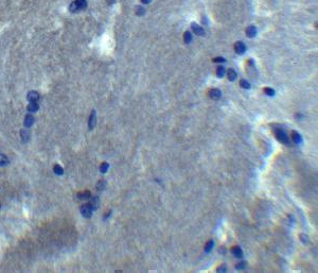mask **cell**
I'll use <instances>...</instances> for the list:
<instances>
[{
  "label": "cell",
  "instance_id": "6da1fadb",
  "mask_svg": "<svg viewBox=\"0 0 318 273\" xmlns=\"http://www.w3.org/2000/svg\"><path fill=\"white\" fill-rule=\"evenodd\" d=\"M87 6V1L86 0H74L73 2L71 3L69 6L71 13H77L82 11V10L86 9Z\"/></svg>",
  "mask_w": 318,
  "mask_h": 273
},
{
  "label": "cell",
  "instance_id": "7a4b0ae2",
  "mask_svg": "<svg viewBox=\"0 0 318 273\" xmlns=\"http://www.w3.org/2000/svg\"><path fill=\"white\" fill-rule=\"evenodd\" d=\"M274 132H275V135H276V137H277V139H278L280 143H284V145H287V146L290 145V138H288L287 134L285 133L282 129H275Z\"/></svg>",
  "mask_w": 318,
  "mask_h": 273
},
{
  "label": "cell",
  "instance_id": "3957f363",
  "mask_svg": "<svg viewBox=\"0 0 318 273\" xmlns=\"http://www.w3.org/2000/svg\"><path fill=\"white\" fill-rule=\"evenodd\" d=\"M80 211H81V214H82V216L85 218H90L91 217V215H92V207L90 206L89 203H87V204H83L82 206L80 207Z\"/></svg>",
  "mask_w": 318,
  "mask_h": 273
},
{
  "label": "cell",
  "instance_id": "277c9868",
  "mask_svg": "<svg viewBox=\"0 0 318 273\" xmlns=\"http://www.w3.org/2000/svg\"><path fill=\"white\" fill-rule=\"evenodd\" d=\"M97 124V113L96 111L93 109L91 114L89 116V120H88V127H89V130H92L93 127H96Z\"/></svg>",
  "mask_w": 318,
  "mask_h": 273
},
{
  "label": "cell",
  "instance_id": "5b68a950",
  "mask_svg": "<svg viewBox=\"0 0 318 273\" xmlns=\"http://www.w3.org/2000/svg\"><path fill=\"white\" fill-rule=\"evenodd\" d=\"M235 52L238 53V54H243V53L245 52V50H246V46H245V44L243 43V42H237V43H235Z\"/></svg>",
  "mask_w": 318,
  "mask_h": 273
},
{
  "label": "cell",
  "instance_id": "8992f818",
  "mask_svg": "<svg viewBox=\"0 0 318 273\" xmlns=\"http://www.w3.org/2000/svg\"><path fill=\"white\" fill-rule=\"evenodd\" d=\"M27 99L30 101V102H36L37 100L39 99V94L35 91V90H31L28 93V96H27Z\"/></svg>",
  "mask_w": 318,
  "mask_h": 273
},
{
  "label": "cell",
  "instance_id": "52a82bcc",
  "mask_svg": "<svg viewBox=\"0 0 318 273\" xmlns=\"http://www.w3.org/2000/svg\"><path fill=\"white\" fill-rule=\"evenodd\" d=\"M209 96H210V98L213 100H219V98H221V96H222V93H221V90L217 89V88H213V89L210 90Z\"/></svg>",
  "mask_w": 318,
  "mask_h": 273
},
{
  "label": "cell",
  "instance_id": "ba28073f",
  "mask_svg": "<svg viewBox=\"0 0 318 273\" xmlns=\"http://www.w3.org/2000/svg\"><path fill=\"white\" fill-rule=\"evenodd\" d=\"M192 29H193V31H194L195 34L199 35V36L205 35V30L201 28V26L196 25V24H192Z\"/></svg>",
  "mask_w": 318,
  "mask_h": 273
},
{
  "label": "cell",
  "instance_id": "9c48e42d",
  "mask_svg": "<svg viewBox=\"0 0 318 273\" xmlns=\"http://www.w3.org/2000/svg\"><path fill=\"white\" fill-rule=\"evenodd\" d=\"M90 206L92 207L93 211H96L97 208L99 207V197L98 195H95V197H90V202H89Z\"/></svg>",
  "mask_w": 318,
  "mask_h": 273
},
{
  "label": "cell",
  "instance_id": "30bf717a",
  "mask_svg": "<svg viewBox=\"0 0 318 273\" xmlns=\"http://www.w3.org/2000/svg\"><path fill=\"white\" fill-rule=\"evenodd\" d=\"M34 121H35V119H34V117H33V116H32V115H27L25 117V121H23V124H25L26 127H32V124L34 123Z\"/></svg>",
  "mask_w": 318,
  "mask_h": 273
},
{
  "label": "cell",
  "instance_id": "8fae6325",
  "mask_svg": "<svg viewBox=\"0 0 318 273\" xmlns=\"http://www.w3.org/2000/svg\"><path fill=\"white\" fill-rule=\"evenodd\" d=\"M246 34H247L248 37L252 38L257 35V28L255 26H249L247 29H246Z\"/></svg>",
  "mask_w": 318,
  "mask_h": 273
},
{
  "label": "cell",
  "instance_id": "7c38bea8",
  "mask_svg": "<svg viewBox=\"0 0 318 273\" xmlns=\"http://www.w3.org/2000/svg\"><path fill=\"white\" fill-rule=\"evenodd\" d=\"M20 135H21V141L22 143H28L29 139H30V132H29V130H26V129L21 130Z\"/></svg>",
  "mask_w": 318,
  "mask_h": 273
},
{
  "label": "cell",
  "instance_id": "4fadbf2b",
  "mask_svg": "<svg viewBox=\"0 0 318 273\" xmlns=\"http://www.w3.org/2000/svg\"><path fill=\"white\" fill-rule=\"evenodd\" d=\"M292 138H293L295 143H302V137L300 136V134L296 131H292Z\"/></svg>",
  "mask_w": 318,
  "mask_h": 273
},
{
  "label": "cell",
  "instance_id": "5bb4252c",
  "mask_svg": "<svg viewBox=\"0 0 318 273\" xmlns=\"http://www.w3.org/2000/svg\"><path fill=\"white\" fill-rule=\"evenodd\" d=\"M231 253L235 255V257H242V256H243V251H242V249L240 248V247H238V245H235V247H233V248L231 249Z\"/></svg>",
  "mask_w": 318,
  "mask_h": 273
},
{
  "label": "cell",
  "instance_id": "9a60e30c",
  "mask_svg": "<svg viewBox=\"0 0 318 273\" xmlns=\"http://www.w3.org/2000/svg\"><path fill=\"white\" fill-rule=\"evenodd\" d=\"M27 109H28V112H30V113H35L39 109V105H38L36 102H31L28 106H27Z\"/></svg>",
  "mask_w": 318,
  "mask_h": 273
},
{
  "label": "cell",
  "instance_id": "2e32d148",
  "mask_svg": "<svg viewBox=\"0 0 318 273\" xmlns=\"http://www.w3.org/2000/svg\"><path fill=\"white\" fill-rule=\"evenodd\" d=\"M77 197V199H80V200H86V199H90L91 193H90V191L86 190V191H83V193H79Z\"/></svg>",
  "mask_w": 318,
  "mask_h": 273
},
{
  "label": "cell",
  "instance_id": "e0dca14e",
  "mask_svg": "<svg viewBox=\"0 0 318 273\" xmlns=\"http://www.w3.org/2000/svg\"><path fill=\"white\" fill-rule=\"evenodd\" d=\"M238 77V73L235 72V70L233 69H229L228 72H227V78H228L229 81H235Z\"/></svg>",
  "mask_w": 318,
  "mask_h": 273
},
{
  "label": "cell",
  "instance_id": "ac0fdd59",
  "mask_svg": "<svg viewBox=\"0 0 318 273\" xmlns=\"http://www.w3.org/2000/svg\"><path fill=\"white\" fill-rule=\"evenodd\" d=\"M53 171H54V173L57 174V175H63L64 174V169H63L62 166H59V165H55L54 167H53Z\"/></svg>",
  "mask_w": 318,
  "mask_h": 273
},
{
  "label": "cell",
  "instance_id": "d6986e66",
  "mask_svg": "<svg viewBox=\"0 0 318 273\" xmlns=\"http://www.w3.org/2000/svg\"><path fill=\"white\" fill-rule=\"evenodd\" d=\"M225 67H223V66H219L217 69H216V76L219 78H223L225 76Z\"/></svg>",
  "mask_w": 318,
  "mask_h": 273
},
{
  "label": "cell",
  "instance_id": "ffe728a7",
  "mask_svg": "<svg viewBox=\"0 0 318 273\" xmlns=\"http://www.w3.org/2000/svg\"><path fill=\"white\" fill-rule=\"evenodd\" d=\"M8 164H9V158L6 155H3V154H0V166L3 167V166H6Z\"/></svg>",
  "mask_w": 318,
  "mask_h": 273
},
{
  "label": "cell",
  "instance_id": "44dd1931",
  "mask_svg": "<svg viewBox=\"0 0 318 273\" xmlns=\"http://www.w3.org/2000/svg\"><path fill=\"white\" fill-rule=\"evenodd\" d=\"M213 245H214L213 240H209V241L206 243V245H205V252H206V253H209V252L213 249Z\"/></svg>",
  "mask_w": 318,
  "mask_h": 273
},
{
  "label": "cell",
  "instance_id": "7402d4cb",
  "mask_svg": "<svg viewBox=\"0 0 318 273\" xmlns=\"http://www.w3.org/2000/svg\"><path fill=\"white\" fill-rule=\"evenodd\" d=\"M192 38H193V36H192L191 32H189V31L186 32L185 35H183V39H185V43H187V44L191 43V42H192Z\"/></svg>",
  "mask_w": 318,
  "mask_h": 273
},
{
  "label": "cell",
  "instance_id": "603a6c76",
  "mask_svg": "<svg viewBox=\"0 0 318 273\" xmlns=\"http://www.w3.org/2000/svg\"><path fill=\"white\" fill-rule=\"evenodd\" d=\"M240 85H241V87L245 88V89H249V88H250L249 82H248V81H246L245 79H242V80L240 81Z\"/></svg>",
  "mask_w": 318,
  "mask_h": 273
},
{
  "label": "cell",
  "instance_id": "cb8c5ba5",
  "mask_svg": "<svg viewBox=\"0 0 318 273\" xmlns=\"http://www.w3.org/2000/svg\"><path fill=\"white\" fill-rule=\"evenodd\" d=\"M108 168H109V165H108V163H102V164H101V166H100V171H101L102 173H105L106 171L108 170Z\"/></svg>",
  "mask_w": 318,
  "mask_h": 273
},
{
  "label": "cell",
  "instance_id": "d4e9b609",
  "mask_svg": "<svg viewBox=\"0 0 318 273\" xmlns=\"http://www.w3.org/2000/svg\"><path fill=\"white\" fill-rule=\"evenodd\" d=\"M264 93L267 95V96H275V90L270 88V87H265L264 88Z\"/></svg>",
  "mask_w": 318,
  "mask_h": 273
},
{
  "label": "cell",
  "instance_id": "484cf974",
  "mask_svg": "<svg viewBox=\"0 0 318 273\" xmlns=\"http://www.w3.org/2000/svg\"><path fill=\"white\" fill-rule=\"evenodd\" d=\"M144 13H145V10L142 8V6H138L136 8V14L138 16H142V15H144Z\"/></svg>",
  "mask_w": 318,
  "mask_h": 273
},
{
  "label": "cell",
  "instance_id": "4316f807",
  "mask_svg": "<svg viewBox=\"0 0 318 273\" xmlns=\"http://www.w3.org/2000/svg\"><path fill=\"white\" fill-rule=\"evenodd\" d=\"M105 185H106L105 181H100L99 183H98V185H97V187H98V189L99 190H103L105 188Z\"/></svg>",
  "mask_w": 318,
  "mask_h": 273
},
{
  "label": "cell",
  "instance_id": "83f0119b",
  "mask_svg": "<svg viewBox=\"0 0 318 273\" xmlns=\"http://www.w3.org/2000/svg\"><path fill=\"white\" fill-rule=\"evenodd\" d=\"M245 266H246V263H245V261H242V263H240V264L237 265V266H235V268H237L238 270H241V269L245 268Z\"/></svg>",
  "mask_w": 318,
  "mask_h": 273
},
{
  "label": "cell",
  "instance_id": "f1b7e54d",
  "mask_svg": "<svg viewBox=\"0 0 318 273\" xmlns=\"http://www.w3.org/2000/svg\"><path fill=\"white\" fill-rule=\"evenodd\" d=\"M213 62H215V63H224V62H226V60L224 59V58H215V59H213Z\"/></svg>",
  "mask_w": 318,
  "mask_h": 273
},
{
  "label": "cell",
  "instance_id": "f546056e",
  "mask_svg": "<svg viewBox=\"0 0 318 273\" xmlns=\"http://www.w3.org/2000/svg\"><path fill=\"white\" fill-rule=\"evenodd\" d=\"M300 237H301V240H302L303 243H308V241H309V239H308V236L304 235V234H301V235H300Z\"/></svg>",
  "mask_w": 318,
  "mask_h": 273
},
{
  "label": "cell",
  "instance_id": "4dcf8cb0",
  "mask_svg": "<svg viewBox=\"0 0 318 273\" xmlns=\"http://www.w3.org/2000/svg\"><path fill=\"white\" fill-rule=\"evenodd\" d=\"M217 271H223V272H226V267H225V266L219 267V268H217Z\"/></svg>",
  "mask_w": 318,
  "mask_h": 273
},
{
  "label": "cell",
  "instance_id": "1f68e13d",
  "mask_svg": "<svg viewBox=\"0 0 318 273\" xmlns=\"http://www.w3.org/2000/svg\"><path fill=\"white\" fill-rule=\"evenodd\" d=\"M110 215H111V211H107V214H106L105 216H104V219H105V220H106V219H107V218L109 217Z\"/></svg>",
  "mask_w": 318,
  "mask_h": 273
},
{
  "label": "cell",
  "instance_id": "d6a6232c",
  "mask_svg": "<svg viewBox=\"0 0 318 273\" xmlns=\"http://www.w3.org/2000/svg\"><path fill=\"white\" fill-rule=\"evenodd\" d=\"M150 1H151V0H142V2L145 3V4H146V3H150Z\"/></svg>",
  "mask_w": 318,
  "mask_h": 273
},
{
  "label": "cell",
  "instance_id": "836d02e7",
  "mask_svg": "<svg viewBox=\"0 0 318 273\" xmlns=\"http://www.w3.org/2000/svg\"><path fill=\"white\" fill-rule=\"evenodd\" d=\"M0 208H1V204H0Z\"/></svg>",
  "mask_w": 318,
  "mask_h": 273
}]
</instances>
